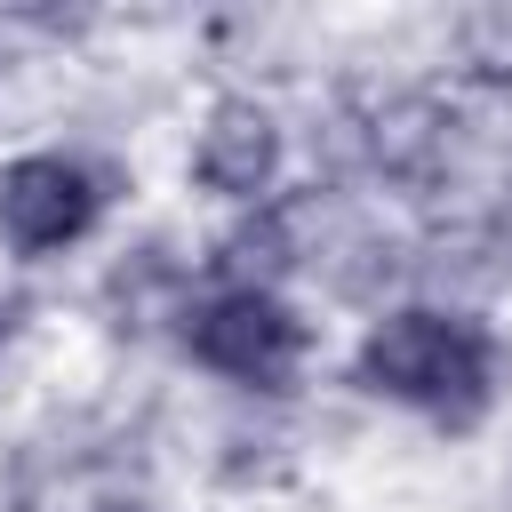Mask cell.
<instances>
[{
  "label": "cell",
  "instance_id": "obj_1",
  "mask_svg": "<svg viewBox=\"0 0 512 512\" xmlns=\"http://www.w3.org/2000/svg\"><path fill=\"white\" fill-rule=\"evenodd\" d=\"M496 336L472 320V312H440V304H408V312H384L368 336H360V360L352 376L432 424H480L488 400H496Z\"/></svg>",
  "mask_w": 512,
  "mask_h": 512
},
{
  "label": "cell",
  "instance_id": "obj_2",
  "mask_svg": "<svg viewBox=\"0 0 512 512\" xmlns=\"http://www.w3.org/2000/svg\"><path fill=\"white\" fill-rule=\"evenodd\" d=\"M184 352H192L200 368L232 376V384L280 392V384L296 376V360H304V320H296L272 288L232 280V288H216V296H200V304L184 312Z\"/></svg>",
  "mask_w": 512,
  "mask_h": 512
},
{
  "label": "cell",
  "instance_id": "obj_3",
  "mask_svg": "<svg viewBox=\"0 0 512 512\" xmlns=\"http://www.w3.org/2000/svg\"><path fill=\"white\" fill-rule=\"evenodd\" d=\"M96 208H104L96 176H88L80 160H64V152H24V160L0 168V240H8L16 256H56V248H72V240L96 224Z\"/></svg>",
  "mask_w": 512,
  "mask_h": 512
},
{
  "label": "cell",
  "instance_id": "obj_4",
  "mask_svg": "<svg viewBox=\"0 0 512 512\" xmlns=\"http://www.w3.org/2000/svg\"><path fill=\"white\" fill-rule=\"evenodd\" d=\"M272 168H280V128H272V112L248 104V96H224V104L208 112L200 144H192V176H200L208 192L256 200V192L272 184Z\"/></svg>",
  "mask_w": 512,
  "mask_h": 512
},
{
  "label": "cell",
  "instance_id": "obj_5",
  "mask_svg": "<svg viewBox=\"0 0 512 512\" xmlns=\"http://www.w3.org/2000/svg\"><path fill=\"white\" fill-rule=\"evenodd\" d=\"M96 512H144V504H96Z\"/></svg>",
  "mask_w": 512,
  "mask_h": 512
}]
</instances>
